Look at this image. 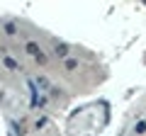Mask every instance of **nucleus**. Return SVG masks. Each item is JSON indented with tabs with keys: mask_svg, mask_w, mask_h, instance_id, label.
Returning <instances> with one entry per match:
<instances>
[{
	"mask_svg": "<svg viewBox=\"0 0 146 136\" xmlns=\"http://www.w3.org/2000/svg\"><path fill=\"white\" fill-rule=\"evenodd\" d=\"M3 63H5V66L10 68V71H20V63H17L15 58L10 56V53H5V56H3Z\"/></svg>",
	"mask_w": 146,
	"mask_h": 136,
	"instance_id": "obj_2",
	"label": "nucleus"
},
{
	"mask_svg": "<svg viewBox=\"0 0 146 136\" xmlns=\"http://www.w3.org/2000/svg\"><path fill=\"white\" fill-rule=\"evenodd\" d=\"M25 49H27V53H29V56L34 58L36 63H39V66H46V63H49V56L42 51V49H39V44H34V42H27V46H25Z\"/></svg>",
	"mask_w": 146,
	"mask_h": 136,
	"instance_id": "obj_1",
	"label": "nucleus"
},
{
	"mask_svg": "<svg viewBox=\"0 0 146 136\" xmlns=\"http://www.w3.org/2000/svg\"><path fill=\"white\" fill-rule=\"evenodd\" d=\"M5 32H7V37H15V34H17V27L12 24V22H7V24H5Z\"/></svg>",
	"mask_w": 146,
	"mask_h": 136,
	"instance_id": "obj_4",
	"label": "nucleus"
},
{
	"mask_svg": "<svg viewBox=\"0 0 146 136\" xmlns=\"http://www.w3.org/2000/svg\"><path fill=\"white\" fill-rule=\"evenodd\" d=\"M56 53L61 58H68V46H63V44H56Z\"/></svg>",
	"mask_w": 146,
	"mask_h": 136,
	"instance_id": "obj_3",
	"label": "nucleus"
}]
</instances>
